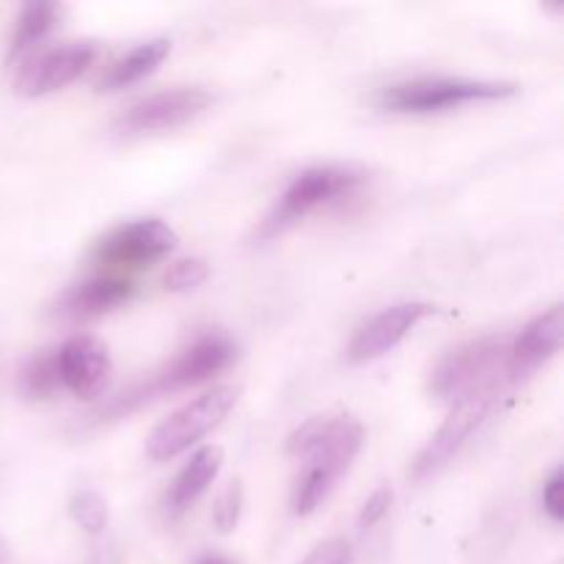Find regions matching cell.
Returning a JSON list of instances; mask_svg holds the SVG:
<instances>
[{
  "label": "cell",
  "mask_w": 564,
  "mask_h": 564,
  "mask_svg": "<svg viewBox=\"0 0 564 564\" xmlns=\"http://www.w3.org/2000/svg\"><path fill=\"white\" fill-rule=\"evenodd\" d=\"M209 105H213V94L202 86H180L149 94V97L132 102L113 121V132L121 138H138L174 130V127H182L202 116Z\"/></svg>",
  "instance_id": "ba28073f"
},
{
  "label": "cell",
  "mask_w": 564,
  "mask_h": 564,
  "mask_svg": "<svg viewBox=\"0 0 564 564\" xmlns=\"http://www.w3.org/2000/svg\"><path fill=\"white\" fill-rule=\"evenodd\" d=\"M176 248V231L158 218L116 226L94 246V262L105 268H147Z\"/></svg>",
  "instance_id": "30bf717a"
},
{
  "label": "cell",
  "mask_w": 564,
  "mask_h": 564,
  "mask_svg": "<svg viewBox=\"0 0 564 564\" xmlns=\"http://www.w3.org/2000/svg\"><path fill=\"white\" fill-rule=\"evenodd\" d=\"M364 180H367V174L358 165H312V169L301 171L281 193L273 213L264 218L259 237L268 240V237L281 235L292 224L317 213L319 207H328V204L352 196L364 185Z\"/></svg>",
  "instance_id": "5b68a950"
},
{
  "label": "cell",
  "mask_w": 564,
  "mask_h": 564,
  "mask_svg": "<svg viewBox=\"0 0 564 564\" xmlns=\"http://www.w3.org/2000/svg\"><path fill=\"white\" fill-rule=\"evenodd\" d=\"M364 446V427L356 416H314L286 441L292 457H301L303 471L292 488V512L312 516L330 496Z\"/></svg>",
  "instance_id": "6da1fadb"
},
{
  "label": "cell",
  "mask_w": 564,
  "mask_h": 564,
  "mask_svg": "<svg viewBox=\"0 0 564 564\" xmlns=\"http://www.w3.org/2000/svg\"><path fill=\"white\" fill-rule=\"evenodd\" d=\"M171 53L169 39H149V42L135 44L127 50L119 61L108 66V72L99 80V91H121L127 86H135L143 77L152 75Z\"/></svg>",
  "instance_id": "2e32d148"
},
{
  "label": "cell",
  "mask_w": 564,
  "mask_h": 564,
  "mask_svg": "<svg viewBox=\"0 0 564 564\" xmlns=\"http://www.w3.org/2000/svg\"><path fill=\"white\" fill-rule=\"evenodd\" d=\"M427 314H433V306L422 301H405L394 303V306L383 308L375 317H369L361 328L352 334L350 345H347V358L352 364H367L375 358H383L386 352L394 350Z\"/></svg>",
  "instance_id": "8fae6325"
},
{
  "label": "cell",
  "mask_w": 564,
  "mask_h": 564,
  "mask_svg": "<svg viewBox=\"0 0 564 564\" xmlns=\"http://www.w3.org/2000/svg\"><path fill=\"white\" fill-rule=\"evenodd\" d=\"M391 501H394V494H391V488H378L372 496H369L367 501H364L361 512H358V529L361 532H369V529L378 527L380 521H383L386 516H389L391 510Z\"/></svg>",
  "instance_id": "7402d4cb"
},
{
  "label": "cell",
  "mask_w": 564,
  "mask_h": 564,
  "mask_svg": "<svg viewBox=\"0 0 564 564\" xmlns=\"http://www.w3.org/2000/svg\"><path fill=\"white\" fill-rule=\"evenodd\" d=\"M510 336H482L466 345H457L435 364L430 375V394L435 400L457 402L488 386H505Z\"/></svg>",
  "instance_id": "277c9868"
},
{
  "label": "cell",
  "mask_w": 564,
  "mask_h": 564,
  "mask_svg": "<svg viewBox=\"0 0 564 564\" xmlns=\"http://www.w3.org/2000/svg\"><path fill=\"white\" fill-rule=\"evenodd\" d=\"M138 286L132 279H121V275H94V279L75 284L69 292H64L58 303V312L66 317L88 319L108 314L113 308L124 306L135 297Z\"/></svg>",
  "instance_id": "5bb4252c"
},
{
  "label": "cell",
  "mask_w": 564,
  "mask_h": 564,
  "mask_svg": "<svg viewBox=\"0 0 564 564\" xmlns=\"http://www.w3.org/2000/svg\"><path fill=\"white\" fill-rule=\"evenodd\" d=\"M196 564H235V562L226 560V556H218V554H207V556H202Z\"/></svg>",
  "instance_id": "d4e9b609"
},
{
  "label": "cell",
  "mask_w": 564,
  "mask_h": 564,
  "mask_svg": "<svg viewBox=\"0 0 564 564\" xmlns=\"http://www.w3.org/2000/svg\"><path fill=\"white\" fill-rule=\"evenodd\" d=\"M69 512L72 518H75L77 527L88 534H99L105 532V527H108V518H110L108 501L91 488H83L72 496Z\"/></svg>",
  "instance_id": "d6986e66"
},
{
  "label": "cell",
  "mask_w": 564,
  "mask_h": 564,
  "mask_svg": "<svg viewBox=\"0 0 564 564\" xmlns=\"http://www.w3.org/2000/svg\"><path fill=\"white\" fill-rule=\"evenodd\" d=\"M564 317L562 306H551L549 312L538 314L532 323L523 325L521 334L510 339V352H507V380L521 383L523 378L538 372L543 364L560 352L562 345Z\"/></svg>",
  "instance_id": "4fadbf2b"
},
{
  "label": "cell",
  "mask_w": 564,
  "mask_h": 564,
  "mask_svg": "<svg viewBox=\"0 0 564 564\" xmlns=\"http://www.w3.org/2000/svg\"><path fill=\"white\" fill-rule=\"evenodd\" d=\"M518 83L474 80V77H413L380 88L375 102L389 113H444L471 102L516 97Z\"/></svg>",
  "instance_id": "3957f363"
},
{
  "label": "cell",
  "mask_w": 564,
  "mask_h": 564,
  "mask_svg": "<svg viewBox=\"0 0 564 564\" xmlns=\"http://www.w3.org/2000/svg\"><path fill=\"white\" fill-rule=\"evenodd\" d=\"M501 389H505V386H488V389H479L474 391V394H466L463 400L452 402L449 416L444 419V424L435 430L433 438L424 444V449L419 452L416 460H413V482H424V479L435 477L441 468L449 466L452 457L460 455L463 446L482 430V424L488 422L490 413L496 411Z\"/></svg>",
  "instance_id": "52a82bcc"
},
{
  "label": "cell",
  "mask_w": 564,
  "mask_h": 564,
  "mask_svg": "<svg viewBox=\"0 0 564 564\" xmlns=\"http://www.w3.org/2000/svg\"><path fill=\"white\" fill-rule=\"evenodd\" d=\"M209 279V264L204 259H180V262L171 264L163 275L165 290L171 292H191L196 286H202Z\"/></svg>",
  "instance_id": "44dd1931"
},
{
  "label": "cell",
  "mask_w": 564,
  "mask_h": 564,
  "mask_svg": "<svg viewBox=\"0 0 564 564\" xmlns=\"http://www.w3.org/2000/svg\"><path fill=\"white\" fill-rule=\"evenodd\" d=\"M237 397H240L237 386H215L213 391H204L202 397L176 408L149 433L147 455L154 463H169L180 457L229 416L231 408L237 405Z\"/></svg>",
  "instance_id": "8992f818"
},
{
  "label": "cell",
  "mask_w": 564,
  "mask_h": 564,
  "mask_svg": "<svg viewBox=\"0 0 564 564\" xmlns=\"http://www.w3.org/2000/svg\"><path fill=\"white\" fill-rule=\"evenodd\" d=\"M237 358V345L224 334H204L193 341L191 347L171 358L154 378L147 383L135 386L127 394L116 397L105 411H99V419H119L121 413H130L135 408L147 405V402L158 400L163 394H174V391L191 389V386L207 383L209 378L220 375L224 369L231 367Z\"/></svg>",
  "instance_id": "7a4b0ae2"
},
{
  "label": "cell",
  "mask_w": 564,
  "mask_h": 564,
  "mask_svg": "<svg viewBox=\"0 0 564 564\" xmlns=\"http://www.w3.org/2000/svg\"><path fill=\"white\" fill-rule=\"evenodd\" d=\"M562 488H564L562 468H554V471L549 474V479L543 482V490H540V505H543V512L554 523H562V518H564Z\"/></svg>",
  "instance_id": "cb8c5ba5"
},
{
  "label": "cell",
  "mask_w": 564,
  "mask_h": 564,
  "mask_svg": "<svg viewBox=\"0 0 564 564\" xmlns=\"http://www.w3.org/2000/svg\"><path fill=\"white\" fill-rule=\"evenodd\" d=\"M22 394L28 400H50L61 391L58 380V367H55V350L42 352V356H33L31 361L22 369Z\"/></svg>",
  "instance_id": "ac0fdd59"
},
{
  "label": "cell",
  "mask_w": 564,
  "mask_h": 564,
  "mask_svg": "<svg viewBox=\"0 0 564 564\" xmlns=\"http://www.w3.org/2000/svg\"><path fill=\"white\" fill-rule=\"evenodd\" d=\"M61 11L64 9L58 3H47V0H33V3L22 6L14 25V36H11L9 44V58L14 61L31 55L58 25Z\"/></svg>",
  "instance_id": "e0dca14e"
},
{
  "label": "cell",
  "mask_w": 564,
  "mask_h": 564,
  "mask_svg": "<svg viewBox=\"0 0 564 564\" xmlns=\"http://www.w3.org/2000/svg\"><path fill=\"white\" fill-rule=\"evenodd\" d=\"M242 501H246V494H242L240 479H235V482H229L220 490L213 505V523L218 532H235L242 516Z\"/></svg>",
  "instance_id": "ffe728a7"
},
{
  "label": "cell",
  "mask_w": 564,
  "mask_h": 564,
  "mask_svg": "<svg viewBox=\"0 0 564 564\" xmlns=\"http://www.w3.org/2000/svg\"><path fill=\"white\" fill-rule=\"evenodd\" d=\"M220 466H224V449L215 444L202 446L191 455V460L180 468V474L174 477V482L169 485V494H165V512L171 518H180L207 494L209 485L218 477Z\"/></svg>",
  "instance_id": "9a60e30c"
},
{
  "label": "cell",
  "mask_w": 564,
  "mask_h": 564,
  "mask_svg": "<svg viewBox=\"0 0 564 564\" xmlns=\"http://www.w3.org/2000/svg\"><path fill=\"white\" fill-rule=\"evenodd\" d=\"M97 55L99 44L88 42V39L66 42L50 50H36V53L25 55L22 64L17 66L11 86L20 97H44V94L61 91L80 75H86L94 61H97Z\"/></svg>",
  "instance_id": "9c48e42d"
},
{
  "label": "cell",
  "mask_w": 564,
  "mask_h": 564,
  "mask_svg": "<svg viewBox=\"0 0 564 564\" xmlns=\"http://www.w3.org/2000/svg\"><path fill=\"white\" fill-rule=\"evenodd\" d=\"M61 389H69L75 397L91 400L110 383L113 364L108 347L94 336H72L55 350Z\"/></svg>",
  "instance_id": "7c38bea8"
},
{
  "label": "cell",
  "mask_w": 564,
  "mask_h": 564,
  "mask_svg": "<svg viewBox=\"0 0 564 564\" xmlns=\"http://www.w3.org/2000/svg\"><path fill=\"white\" fill-rule=\"evenodd\" d=\"M350 562H352L350 543H347L345 538H330V540H323L319 545H314L301 564H350Z\"/></svg>",
  "instance_id": "603a6c76"
}]
</instances>
